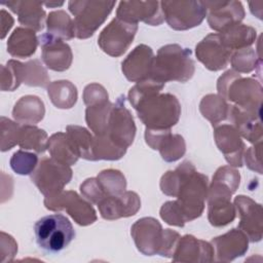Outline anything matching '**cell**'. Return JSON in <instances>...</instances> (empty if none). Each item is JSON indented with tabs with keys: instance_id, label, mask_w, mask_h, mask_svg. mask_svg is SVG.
I'll return each instance as SVG.
<instances>
[{
	"instance_id": "6da1fadb",
	"label": "cell",
	"mask_w": 263,
	"mask_h": 263,
	"mask_svg": "<svg viewBox=\"0 0 263 263\" xmlns=\"http://www.w3.org/2000/svg\"><path fill=\"white\" fill-rule=\"evenodd\" d=\"M206 176L195 171L185 161L174 172L170 171L161 178L160 187L163 193L177 196L178 200L165 202L161 210V218L170 225L184 226L202 214L204 199L208 195Z\"/></svg>"
},
{
	"instance_id": "7a4b0ae2",
	"label": "cell",
	"mask_w": 263,
	"mask_h": 263,
	"mask_svg": "<svg viewBox=\"0 0 263 263\" xmlns=\"http://www.w3.org/2000/svg\"><path fill=\"white\" fill-rule=\"evenodd\" d=\"M163 86L164 83L148 78L129 90V102L148 129H170L179 120V101L173 95L159 93Z\"/></svg>"
},
{
	"instance_id": "3957f363",
	"label": "cell",
	"mask_w": 263,
	"mask_h": 263,
	"mask_svg": "<svg viewBox=\"0 0 263 263\" xmlns=\"http://www.w3.org/2000/svg\"><path fill=\"white\" fill-rule=\"evenodd\" d=\"M194 73L191 50L178 44L162 46L153 60L150 78L165 83L166 81L186 82Z\"/></svg>"
},
{
	"instance_id": "277c9868",
	"label": "cell",
	"mask_w": 263,
	"mask_h": 263,
	"mask_svg": "<svg viewBox=\"0 0 263 263\" xmlns=\"http://www.w3.org/2000/svg\"><path fill=\"white\" fill-rule=\"evenodd\" d=\"M132 235L138 250L148 256L153 254L173 256L180 239L179 233L171 229L163 230L154 218L138 220L132 227Z\"/></svg>"
},
{
	"instance_id": "5b68a950",
	"label": "cell",
	"mask_w": 263,
	"mask_h": 263,
	"mask_svg": "<svg viewBox=\"0 0 263 263\" xmlns=\"http://www.w3.org/2000/svg\"><path fill=\"white\" fill-rule=\"evenodd\" d=\"M34 232L38 247L48 253L61 252L75 237L71 222L62 214L42 217L36 222Z\"/></svg>"
},
{
	"instance_id": "8992f818",
	"label": "cell",
	"mask_w": 263,
	"mask_h": 263,
	"mask_svg": "<svg viewBox=\"0 0 263 263\" xmlns=\"http://www.w3.org/2000/svg\"><path fill=\"white\" fill-rule=\"evenodd\" d=\"M70 11L75 18V36L84 39L91 36L95 31L105 22L111 12L115 2L109 1H70Z\"/></svg>"
},
{
	"instance_id": "52a82bcc",
	"label": "cell",
	"mask_w": 263,
	"mask_h": 263,
	"mask_svg": "<svg viewBox=\"0 0 263 263\" xmlns=\"http://www.w3.org/2000/svg\"><path fill=\"white\" fill-rule=\"evenodd\" d=\"M1 68L3 69L1 70V76H7V80L1 83L2 90H13L21 83L45 87L49 81L46 70L38 60H33L26 64L10 60L6 66H2Z\"/></svg>"
},
{
	"instance_id": "ba28073f",
	"label": "cell",
	"mask_w": 263,
	"mask_h": 263,
	"mask_svg": "<svg viewBox=\"0 0 263 263\" xmlns=\"http://www.w3.org/2000/svg\"><path fill=\"white\" fill-rule=\"evenodd\" d=\"M160 6L166 23L175 30L198 26L208 11L203 1H162Z\"/></svg>"
},
{
	"instance_id": "9c48e42d",
	"label": "cell",
	"mask_w": 263,
	"mask_h": 263,
	"mask_svg": "<svg viewBox=\"0 0 263 263\" xmlns=\"http://www.w3.org/2000/svg\"><path fill=\"white\" fill-rule=\"evenodd\" d=\"M72 178V170L69 165L63 164L53 158H43L37 170L33 172L32 182L39 188V191L46 196H53L62 192L64 186Z\"/></svg>"
},
{
	"instance_id": "30bf717a",
	"label": "cell",
	"mask_w": 263,
	"mask_h": 263,
	"mask_svg": "<svg viewBox=\"0 0 263 263\" xmlns=\"http://www.w3.org/2000/svg\"><path fill=\"white\" fill-rule=\"evenodd\" d=\"M138 30V24L114 18L100 34L99 45L108 54L119 57L126 51Z\"/></svg>"
},
{
	"instance_id": "8fae6325",
	"label": "cell",
	"mask_w": 263,
	"mask_h": 263,
	"mask_svg": "<svg viewBox=\"0 0 263 263\" xmlns=\"http://www.w3.org/2000/svg\"><path fill=\"white\" fill-rule=\"evenodd\" d=\"M44 204L51 211L66 210L76 223L82 226L89 225L97 220L96 212L91 204L83 200L74 191H66L53 196H46Z\"/></svg>"
},
{
	"instance_id": "7c38bea8",
	"label": "cell",
	"mask_w": 263,
	"mask_h": 263,
	"mask_svg": "<svg viewBox=\"0 0 263 263\" xmlns=\"http://www.w3.org/2000/svg\"><path fill=\"white\" fill-rule=\"evenodd\" d=\"M136 126L129 111L125 108L124 98H118L113 105L107 130L104 135L122 148H127L134 141Z\"/></svg>"
},
{
	"instance_id": "4fadbf2b",
	"label": "cell",
	"mask_w": 263,
	"mask_h": 263,
	"mask_svg": "<svg viewBox=\"0 0 263 263\" xmlns=\"http://www.w3.org/2000/svg\"><path fill=\"white\" fill-rule=\"evenodd\" d=\"M158 1H121L119 3L116 17L122 21L138 24L143 21L148 25H160L163 20V12Z\"/></svg>"
},
{
	"instance_id": "5bb4252c",
	"label": "cell",
	"mask_w": 263,
	"mask_h": 263,
	"mask_svg": "<svg viewBox=\"0 0 263 263\" xmlns=\"http://www.w3.org/2000/svg\"><path fill=\"white\" fill-rule=\"evenodd\" d=\"M206 10H210L208 22L210 27L220 33L239 25L245 12L240 2L237 1H203Z\"/></svg>"
},
{
	"instance_id": "9a60e30c",
	"label": "cell",
	"mask_w": 263,
	"mask_h": 263,
	"mask_svg": "<svg viewBox=\"0 0 263 263\" xmlns=\"http://www.w3.org/2000/svg\"><path fill=\"white\" fill-rule=\"evenodd\" d=\"M196 57L208 69L218 71L230 61L231 50L224 45L220 34H210L196 45Z\"/></svg>"
},
{
	"instance_id": "2e32d148",
	"label": "cell",
	"mask_w": 263,
	"mask_h": 263,
	"mask_svg": "<svg viewBox=\"0 0 263 263\" xmlns=\"http://www.w3.org/2000/svg\"><path fill=\"white\" fill-rule=\"evenodd\" d=\"M153 51L144 44L138 45L122 62V72L132 82H141L151 76Z\"/></svg>"
},
{
	"instance_id": "e0dca14e",
	"label": "cell",
	"mask_w": 263,
	"mask_h": 263,
	"mask_svg": "<svg viewBox=\"0 0 263 263\" xmlns=\"http://www.w3.org/2000/svg\"><path fill=\"white\" fill-rule=\"evenodd\" d=\"M145 138L152 149L159 150L166 161H176L185 153V142L180 135H172L170 129L152 130L146 128Z\"/></svg>"
},
{
	"instance_id": "ac0fdd59",
	"label": "cell",
	"mask_w": 263,
	"mask_h": 263,
	"mask_svg": "<svg viewBox=\"0 0 263 263\" xmlns=\"http://www.w3.org/2000/svg\"><path fill=\"white\" fill-rule=\"evenodd\" d=\"M42 47V60L53 71H65L72 63V52L68 44L47 33L39 36Z\"/></svg>"
},
{
	"instance_id": "d6986e66",
	"label": "cell",
	"mask_w": 263,
	"mask_h": 263,
	"mask_svg": "<svg viewBox=\"0 0 263 263\" xmlns=\"http://www.w3.org/2000/svg\"><path fill=\"white\" fill-rule=\"evenodd\" d=\"M98 206L104 219L114 220L135 215L141 206V201L135 192L126 191L119 195L103 198Z\"/></svg>"
},
{
	"instance_id": "ffe728a7",
	"label": "cell",
	"mask_w": 263,
	"mask_h": 263,
	"mask_svg": "<svg viewBox=\"0 0 263 263\" xmlns=\"http://www.w3.org/2000/svg\"><path fill=\"white\" fill-rule=\"evenodd\" d=\"M234 204L240 216L239 228L247 233L251 241H258L262 237V208L251 198L239 195Z\"/></svg>"
},
{
	"instance_id": "44dd1931",
	"label": "cell",
	"mask_w": 263,
	"mask_h": 263,
	"mask_svg": "<svg viewBox=\"0 0 263 263\" xmlns=\"http://www.w3.org/2000/svg\"><path fill=\"white\" fill-rule=\"evenodd\" d=\"M174 261L184 262H202L212 261L214 255V248L206 241L195 238L192 235H185L180 237L175 253Z\"/></svg>"
},
{
	"instance_id": "7402d4cb",
	"label": "cell",
	"mask_w": 263,
	"mask_h": 263,
	"mask_svg": "<svg viewBox=\"0 0 263 263\" xmlns=\"http://www.w3.org/2000/svg\"><path fill=\"white\" fill-rule=\"evenodd\" d=\"M212 243L216 248L217 260L231 261L246 253L248 250V236L236 229H232L226 234L212 239Z\"/></svg>"
},
{
	"instance_id": "603a6c76",
	"label": "cell",
	"mask_w": 263,
	"mask_h": 263,
	"mask_svg": "<svg viewBox=\"0 0 263 263\" xmlns=\"http://www.w3.org/2000/svg\"><path fill=\"white\" fill-rule=\"evenodd\" d=\"M215 139L219 149L224 153L226 160L234 166H241L243 144L238 132L231 125H222L215 130Z\"/></svg>"
},
{
	"instance_id": "cb8c5ba5",
	"label": "cell",
	"mask_w": 263,
	"mask_h": 263,
	"mask_svg": "<svg viewBox=\"0 0 263 263\" xmlns=\"http://www.w3.org/2000/svg\"><path fill=\"white\" fill-rule=\"evenodd\" d=\"M18 15V22L33 31H40L43 28L45 12L42 9V2L35 1H11L4 3Z\"/></svg>"
},
{
	"instance_id": "d4e9b609",
	"label": "cell",
	"mask_w": 263,
	"mask_h": 263,
	"mask_svg": "<svg viewBox=\"0 0 263 263\" xmlns=\"http://www.w3.org/2000/svg\"><path fill=\"white\" fill-rule=\"evenodd\" d=\"M37 38L31 29L16 28L7 41V51L16 58H28L36 51Z\"/></svg>"
},
{
	"instance_id": "484cf974",
	"label": "cell",
	"mask_w": 263,
	"mask_h": 263,
	"mask_svg": "<svg viewBox=\"0 0 263 263\" xmlns=\"http://www.w3.org/2000/svg\"><path fill=\"white\" fill-rule=\"evenodd\" d=\"M12 115L20 122L26 124L37 123L44 116V105L38 97L26 96L15 104Z\"/></svg>"
},
{
	"instance_id": "4316f807",
	"label": "cell",
	"mask_w": 263,
	"mask_h": 263,
	"mask_svg": "<svg viewBox=\"0 0 263 263\" xmlns=\"http://www.w3.org/2000/svg\"><path fill=\"white\" fill-rule=\"evenodd\" d=\"M47 148L50 152L51 158L69 166L74 164L79 158L70 139L67 134L64 133L52 135L50 139H48Z\"/></svg>"
},
{
	"instance_id": "83f0119b",
	"label": "cell",
	"mask_w": 263,
	"mask_h": 263,
	"mask_svg": "<svg viewBox=\"0 0 263 263\" xmlns=\"http://www.w3.org/2000/svg\"><path fill=\"white\" fill-rule=\"evenodd\" d=\"M219 34L224 45L231 51L251 45L256 37V31L253 28L240 24Z\"/></svg>"
},
{
	"instance_id": "f1b7e54d",
	"label": "cell",
	"mask_w": 263,
	"mask_h": 263,
	"mask_svg": "<svg viewBox=\"0 0 263 263\" xmlns=\"http://www.w3.org/2000/svg\"><path fill=\"white\" fill-rule=\"evenodd\" d=\"M46 33L60 40L71 39L75 36L74 23L63 10L50 12L47 18Z\"/></svg>"
},
{
	"instance_id": "f546056e",
	"label": "cell",
	"mask_w": 263,
	"mask_h": 263,
	"mask_svg": "<svg viewBox=\"0 0 263 263\" xmlns=\"http://www.w3.org/2000/svg\"><path fill=\"white\" fill-rule=\"evenodd\" d=\"M48 96L58 108H71L77 100V89L70 81H54L48 86Z\"/></svg>"
},
{
	"instance_id": "4dcf8cb0",
	"label": "cell",
	"mask_w": 263,
	"mask_h": 263,
	"mask_svg": "<svg viewBox=\"0 0 263 263\" xmlns=\"http://www.w3.org/2000/svg\"><path fill=\"white\" fill-rule=\"evenodd\" d=\"M47 143V135L43 129L30 124H25L21 127L17 144L23 149L35 150L37 153H42L46 150Z\"/></svg>"
},
{
	"instance_id": "1f68e13d",
	"label": "cell",
	"mask_w": 263,
	"mask_h": 263,
	"mask_svg": "<svg viewBox=\"0 0 263 263\" xmlns=\"http://www.w3.org/2000/svg\"><path fill=\"white\" fill-rule=\"evenodd\" d=\"M66 134L78 156L92 160V136L85 128L77 125L67 126Z\"/></svg>"
},
{
	"instance_id": "d6a6232c",
	"label": "cell",
	"mask_w": 263,
	"mask_h": 263,
	"mask_svg": "<svg viewBox=\"0 0 263 263\" xmlns=\"http://www.w3.org/2000/svg\"><path fill=\"white\" fill-rule=\"evenodd\" d=\"M96 179L103 193V198L113 195H119L123 193L126 187L125 179L118 171H103Z\"/></svg>"
},
{
	"instance_id": "836d02e7",
	"label": "cell",
	"mask_w": 263,
	"mask_h": 263,
	"mask_svg": "<svg viewBox=\"0 0 263 263\" xmlns=\"http://www.w3.org/2000/svg\"><path fill=\"white\" fill-rule=\"evenodd\" d=\"M228 106L223 101V98L210 95L203 98L200 104V111L204 117L217 124L220 120H223L227 115Z\"/></svg>"
},
{
	"instance_id": "e575fe53",
	"label": "cell",
	"mask_w": 263,
	"mask_h": 263,
	"mask_svg": "<svg viewBox=\"0 0 263 263\" xmlns=\"http://www.w3.org/2000/svg\"><path fill=\"white\" fill-rule=\"evenodd\" d=\"M37 161L38 158L36 154L20 150L12 155L10 166L18 175H29L34 172Z\"/></svg>"
},
{
	"instance_id": "d590c367",
	"label": "cell",
	"mask_w": 263,
	"mask_h": 263,
	"mask_svg": "<svg viewBox=\"0 0 263 263\" xmlns=\"http://www.w3.org/2000/svg\"><path fill=\"white\" fill-rule=\"evenodd\" d=\"M255 54L252 48H242L239 52L230 58L232 67L240 72H250L256 67V60L254 59Z\"/></svg>"
},
{
	"instance_id": "8d00e7d4",
	"label": "cell",
	"mask_w": 263,
	"mask_h": 263,
	"mask_svg": "<svg viewBox=\"0 0 263 263\" xmlns=\"http://www.w3.org/2000/svg\"><path fill=\"white\" fill-rule=\"evenodd\" d=\"M1 126L5 127L8 132L7 135L1 134V137H2L1 150L6 151V150L11 149L14 145L17 144L21 127L18 126V124H16L15 122H13L5 117H1Z\"/></svg>"
},
{
	"instance_id": "74e56055",
	"label": "cell",
	"mask_w": 263,
	"mask_h": 263,
	"mask_svg": "<svg viewBox=\"0 0 263 263\" xmlns=\"http://www.w3.org/2000/svg\"><path fill=\"white\" fill-rule=\"evenodd\" d=\"M83 99L87 106H92L108 101V93L103 86L99 84H89L84 89Z\"/></svg>"
}]
</instances>
